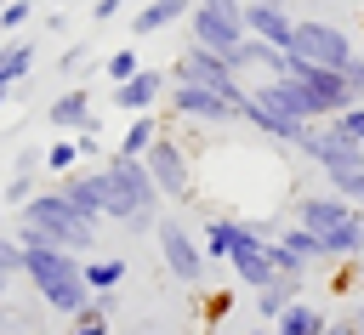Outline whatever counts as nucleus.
Instances as JSON below:
<instances>
[{
    "instance_id": "f257e3e1",
    "label": "nucleus",
    "mask_w": 364,
    "mask_h": 335,
    "mask_svg": "<svg viewBox=\"0 0 364 335\" xmlns=\"http://www.w3.org/2000/svg\"><path fill=\"white\" fill-rule=\"evenodd\" d=\"M23 278L34 284L40 307L57 318H80L91 307V284H85V256L57 250V244H23Z\"/></svg>"
},
{
    "instance_id": "f03ea898",
    "label": "nucleus",
    "mask_w": 364,
    "mask_h": 335,
    "mask_svg": "<svg viewBox=\"0 0 364 335\" xmlns=\"http://www.w3.org/2000/svg\"><path fill=\"white\" fill-rule=\"evenodd\" d=\"M102 216L119 221L125 233H154V227H159L165 193L154 187V176H148L142 159L108 153V165H102Z\"/></svg>"
},
{
    "instance_id": "7ed1b4c3",
    "label": "nucleus",
    "mask_w": 364,
    "mask_h": 335,
    "mask_svg": "<svg viewBox=\"0 0 364 335\" xmlns=\"http://www.w3.org/2000/svg\"><path fill=\"white\" fill-rule=\"evenodd\" d=\"M296 221H301L307 233H318L324 261H358V256H364V210H358L353 199H341L336 187L301 193V199H296Z\"/></svg>"
},
{
    "instance_id": "20e7f679",
    "label": "nucleus",
    "mask_w": 364,
    "mask_h": 335,
    "mask_svg": "<svg viewBox=\"0 0 364 335\" xmlns=\"http://www.w3.org/2000/svg\"><path fill=\"white\" fill-rule=\"evenodd\" d=\"M17 238H23V244H57V250L91 256L97 227H91V221L63 199V187H40V193L17 210Z\"/></svg>"
},
{
    "instance_id": "39448f33",
    "label": "nucleus",
    "mask_w": 364,
    "mask_h": 335,
    "mask_svg": "<svg viewBox=\"0 0 364 335\" xmlns=\"http://www.w3.org/2000/svg\"><path fill=\"white\" fill-rule=\"evenodd\" d=\"M284 79L296 85V102H301V114H307L313 125L353 108V91H347V74H341V68H318V62H296V57H290Z\"/></svg>"
},
{
    "instance_id": "423d86ee",
    "label": "nucleus",
    "mask_w": 364,
    "mask_h": 335,
    "mask_svg": "<svg viewBox=\"0 0 364 335\" xmlns=\"http://www.w3.org/2000/svg\"><path fill=\"white\" fill-rule=\"evenodd\" d=\"M154 244H159V261H165V273H171L182 290H199V284H205V273H210V256H205L199 233H193L182 216H159V227H154Z\"/></svg>"
},
{
    "instance_id": "0eeeda50",
    "label": "nucleus",
    "mask_w": 364,
    "mask_h": 335,
    "mask_svg": "<svg viewBox=\"0 0 364 335\" xmlns=\"http://www.w3.org/2000/svg\"><path fill=\"white\" fill-rule=\"evenodd\" d=\"M188 40L205 45V51L233 57V51L250 40V28H245V0H199V6L188 11Z\"/></svg>"
},
{
    "instance_id": "6e6552de",
    "label": "nucleus",
    "mask_w": 364,
    "mask_h": 335,
    "mask_svg": "<svg viewBox=\"0 0 364 335\" xmlns=\"http://www.w3.org/2000/svg\"><path fill=\"white\" fill-rule=\"evenodd\" d=\"M290 57L296 62H318V68H347L358 57L353 34L341 23H324V17H296V34H290Z\"/></svg>"
},
{
    "instance_id": "1a4fd4ad",
    "label": "nucleus",
    "mask_w": 364,
    "mask_h": 335,
    "mask_svg": "<svg viewBox=\"0 0 364 335\" xmlns=\"http://www.w3.org/2000/svg\"><path fill=\"white\" fill-rule=\"evenodd\" d=\"M171 79H188V85H210V91H222V97H233V102H245L250 97V85L239 79V68L222 57V51H205V45H182V57L171 62Z\"/></svg>"
},
{
    "instance_id": "9d476101",
    "label": "nucleus",
    "mask_w": 364,
    "mask_h": 335,
    "mask_svg": "<svg viewBox=\"0 0 364 335\" xmlns=\"http://www.w3.org/2000/svg\"><path fill=\"white\" fill-rule=\"evenodd\" d=\"M165 102L188 125H233V119H245V102H233V97H222L210 85H188V79H171Z\"/></svg>"
},
{
    "instance_id": "9b49d317",
    "label": "nucleus",
    "mask_w": 364,
    "mask_h": 335,
    "mask_svg": "<svg viewBox=\"0 0 364 335\" xmlns=\"http://www.w3.org/2000/svg\"><path fill=\"white\" fill-rule=\"evenodd\" d=\"M296 153H301V159H313V170H324V176H336V170H364V142L341 136L330 119H324V125H313V131L296 142Z\"/></svg>"
},
{
    "instance_id": "f8f14e48",
    "label": "nucleus",
    "mask_w": 364,
    "mask_h": 335,
    "mask_svg": "<svg viewBox=\"0 0 364 335\" xmlns=\"http://www.w3.org/2000/svg\"><path fill=\"white\" fill-rule=\"evenodd\" d=\"M142 165H148L154 187L165 193V204H182V199L193 193V170H188V153L176 148V136H159V142L142 153Z\"/></svg>"
},
{
    "instance_id": "ddd939ff",
    "label": "nucleus",
    "mask_w": 364,
    "mask_h": 335,
    "mask_svg": "<svg viewBox=\"0 0 364 335\" xmlns=\"http://www.w3.org/2000/svg\"><path fill=\"white\" fill-rule=\"evenodd\" d=\"M46 125H57L63 136L91 131V125H97V97H91V85H63V91L46 102Z\"/></svg>"
},
{
    "instance_id": "4468645a",
    "label": "nucleus",
    "mask_w": 364,
    "mask_h": 335,
    "mask_svg": "<svg viewBox=\"0 0 364 335\" xmlns=\"http://www.w3.org/2000/svg\"><path fill=\"white\" fill-rule=\"evenodd\" d=\"M165 91H171V68H136L125 85H114L108 97H114V108L119 114H154V102H165Z\"/></svg>"
},
{
    "instance_id": "2eb2a0df",
    "label": "nucleus",
    "mask_w": 364,
    "mask_h": 335,
    "mask_svg": "<svg viewBox=\"0 0 364 335\" xmlns=\"http://www.w3.org/2000/svg\"><path fill=\"white\" fill-rule=\"evenodd\" d=\"M245 125H256L267 142H284V148H296L313 125L307 119H296L290 108H279V102H262V97H245Z\"/></svg>"
},
{
    "instance_id": "dca6fc26",
    "label": "nucleus",
    "mask_w": 364,
    "mask_h": 335,
    "mask_svg": "<svg viewBox=\"0 0 364 335\" xmlns=\"http://www.w3.org/2000/svg\"><path fill=\"white\" fill-rule=\"evenodd\" d=\"M233 68H239V79L245 85H256V79H284V68H290V51H279V45H267V40H245L233 57H228Z\"/></svg>"
},
{
    "instance_id": "f3484780",
    "label": "nucleus",
    "mask_w": 364,
    "mask_h": 335,
    "mask_svg": "<svg viewBox=\"0 0 364 335\" xmlns=\"http://www.w3.org/2000/svg\"><path fill=\"white\" fill-rule=\"evenodd\" d=\"M57 187H63V199L97 227L102 221V165L97 170H68V176H57Z\"/></svg>"
},
{
    "instance_id": "a211bd4d",
    "label": "nucleus",
    "mask_w": 364,
    "mask_h": 335,
    "mask_svg": "<svg viewBox=\"0 0 364 335\" xmlns=\"http://www.w3.org/2000/svg\"><path fill=\"white\" fill-rule=\"evenodd\" d=\"M193 6H199V0H142L136 17H131V34H136V40H142V34H165V28L188 23Z\"/></svg>"
},
{
    "instance_id": "6ab92c4d",
    "label": "nucleus",
    "mask_w": 364,
    "mask_h": 335,
    "mask_svg": "<svg viewBox=\"0 0 364 335\" xmlns=\"http://www.w3.org/2000/svg\"><path fill=\"white\" fill-rule=\"evenodd\" d=\"M245 28H250L256 40H267V45H279V51H290L296 17H290L284 6H245Z\"/></svg>"
},
{
    "instance_id": "aec40b11",
    "label": "nucleus",
    "mask_w": 364,
    "mask_h": 335,
    "mask_svg": "<svg viewBox=\"0 0 364 335\" xmlns=\"http://www.w3.org/2000/svg\"><path fill=\"white\" fill-rule=\"evenodd\" d=\"M324 329H330V312H324L318 301H307V295L290 301V307L273 318V335H324Z\"/></svg>"
},
{
    "instance_id": "412c9836",
    "label": "nucleus",
    "mask_w": 364,
    "mask_h": 335,
    "mask_svg": "<svg viewBox=\"0 0 364 335\" xmlns=\"http://www.w3.org/2000/svg\"><path fill=\"white\" fill-rule=\"evenodd\" d=\"M34 34H11L6 45H0V91H11L17 79H28V68H34Z\"/></svg>"
},
{
    "instance_id": "4be33fe9",
    "label": "nucleus",
    "mask_w": 364,
    "mask_h": 335,
    "mask_svg": "<svg viewBox=\"0 0 364 335\" xmlns=\"http://www.w3.org/2000/svg\"><path fill=\"white\" fill-rule=\"evenodd\" d=\"M159 136H165V125H159L154 114H131V125H125V136H119V148H114V153H119V159H142Z\"/></svg>"
},
{
    "instance_id": "5701e85b",
    "label": "nucleus",
    "mask_w": 364,
    "mask_h": 335,
    "mask_svg": "<svg viewBox=\"0 0 364 335\" xmlns=\"http://www.w3.org/2000/svg\"><path fill=\"white\" fill-rule=\"evenodd\" d=\"M290 301H301V278H273L267 290H256V318H262V324H273Z\"/></svg>"
},
{
    "instance_id": "b1692460",
    "label": "nucleus",
    "mask_w": 364,
    "mask_h": 335,
    "mask_svg": "<svg viewBox=\"0 0 364 335\" xmlns=\"http://www.w3.org/2000/svg\"><path fill=\"white\" fill-rule=\"evenodd\" d=\"M279 244L296 256V261H307V267H330L324 261V244H318V233H307L301 221H290V227H279Z\"/></svg>"
},
{
    "instance_id": "393cba45",
    "label": "nucleus",
    "mask_w": 364,
    "mask_h": 335,
    "mask_svg": "<svg viewBox=\"0 0 364 335\" xmlns=\"http://www.w3.org/2000/svg\"><path fill=\"white\" fill-rule=\"evenodd\" d=\"M125 273H131V261H125V256H91V261H85V284H91V295L119 290V284H125Z\"/></svg>"
},
{
    "instance_id": "a878e982",
    "label": "nucleus",
    "mask_w": 364,
    "mask_h": 335,
    "mask_svg": "<svg viewBox=\"0 0 364 335\" xmlns=\"http://www.w3.org/2000/svg\"><path fill=\"white\" fill-rule=\"evenodd\" d=\"M108 312H114V290L91 295V307L80 318H68V335H108Z\"/></svg>"
},
{
    "instance_id": "bb28decb",
    "label": "nucleus",
    "mask_w": 364,
    "mask_h": 335,
    "mask_svg": "<svg viewBox=\"0 0 364 335\" xmlns=\"http://www.w3.org/2000/svg\"><path fill=\"white\" fill-rule=\"evenodd\" d=\"M11 278H23V238L0 233V295L11 290Z\"/></svg>"
},
{
    "instance_id": "cd10ccee",
    "label": "nucleus",
    "mask_w": 364,
    "mask_h": 335,
    "mask_svg": "<svg viewBox=\"0 0 364 335\" xmlns=\"http://www.w3.org/2000/svg\"><path fill=\"white\" fill-rule=\"evenodd\" d=\"M85 159H80V142L74 136H57L51 148H46V170H57V176H68V170H80Z\"/></svg>"
},
{
    "instance_id": "c85d7f7f",
    "label": "nucleus",
    "mask_w": 364,
    "mask_h": 335,
    "mask_svg": "<svg viewBox=\"0 0 364 335\" xmlns=\"http://www.w3.org/2000/svg\"><path fill=\"white\" fill-rule=\"evenodd\" d=\"M34 6H40V0H6V6H0V40L23 34V28H28V17H34Z\"/></svg>"
},
{
    "instance_id": "c756f323",
    "label": "nucleus",
    "mask_w": 364,
    "mask_h": 335,
    "mask_svg": "<svg viewBox=\"0 0 364 335\" xmlns=\"http://www.w3.org/2000/svg\"><path fill=\"white\" fill-rule=\"evenodd\" d=\"M142 68V57H136V45H119V51H108V62H102V74L114 79V85H125L131 74Z\"/></svg>"
},
{
    "instance_id": "7c9ffc66",
    "label": "nucleus",
    "mask_w": 364,
    "mask_h": 335,
    "mask_svg": "<svg viewBox=\"0 0 364 335\" xmlns=\"http://www.w3.org/2000/svg\"><path fill=\"white\" fill-rule=\"evenodd\" d=\"M34 193H40V170H11V182H6V204L23 210Z\"/></svg>"
},
{
    "instance_id": "2f4dec72",
    "label": "nucleus",
    "mask_w": 364,
    "mask_h": 335,
    "mask_svg": "<svg viewBox=\"0 0 364 335\" xmlns=\"http://www.w3.org/2000/svg\"><path fill=\"white\" fill-rule=\"evenodd\" d=\"M324 187H336L341 199H353L364 210V170H336V176H324Z\"/></svg>"
},
{
    "instance_id": "473e14b6",
    "label": "nucleus",
    "mask_w": 364,
    "mask_h": 335,
    "mask_svg": "<svg viewBox=\"0 0 364 335\" xmlns=\"http://www.w3.org/2000/svg\"><path fill=\"white\" fill-rule=\"evenodd\" d=\"M330 125H336L341 136H353V142H364V102H353V108H347V114H336Z\"/></svg>"
},
{
    "instance_id": "72a5a7b5",
    "label": "nucleus",
    "mask_w": 364,
    "mask_h": 335,
    "mask_svg": "<svg viewBox=\"0 0 364 335\" xmlns=\"http://www.w3.org/2000/svg\"><path fill=\"white\" fill-rule=\"evenodd\" d=\"M85 62H91V51H85V40H80V45H68V51L57 57V68H63V74H80Z\"/></svg>"
},
{
    "instance_id": "f704fd0d",
    "label": "nucleus",
    "mask_w": 364,
    "mask_h": 335,
    "mask_svg": "<svg viewBox=\"0 0 364 335\" xmlns=\"http://www.w3.org/2000/svg\"><path fill=\"white\" fill-rule=\"evenodd\" d=\"M341 74H347V91H353V102H364V57H353Z\"/></svg>"
},
{
    "instance_id": "c9c22d12",
    "label": "nucleus",
    "mask_w": 364,
    "mask_h": 335,
    "mask_svg": "<svg viewBox=\"0 0 364 335\" xmlns=\"http://www.w3.org/2000/svg\"><path fill=\"white\" fill-rule=\"evenodd\" d=\"M40 165H46L40 148H17V159H11V170H40Z\"/></svg>"
},
{
    "instance_id": "e433bc0d",
    "label": "nucleus",
    "mask_w": 364,
    "mask_h": 335,
    "mask_svg": "<svg viewBox=\"0 0 364 335\" xmlns=\"http://www.w3.org/2000/svg\"><path fill=\"white\" fill-rule=\"evenodd\" d=\"M74 142H80V159H85V165H91V159H97V153H102V142H97V131H80V136H74Z\"/></svg>"
},
{
    "instance_id": "4c0bfd02",
    "label": "nucleus",
    "mask_w": 364,
    "mask_h": 335,
    "mask_svg": "<svg viewBox=\"0 0 364 335\" xmlns=\"http://www.w3.org/2000/svg\"><path fill=\"white\" fill-rule=\"evenodd\" d=\"M125 11V0H91V17L97 23H108V17H119Z\"/></svg>"
},
{
    "instance_id": "58836bf2",
    "label": "nucleus",
    "mask_w": 364,
    "mask_h": 335,
    "mask_svg": "<svg viewBox=\"0 0 364 335\" xmlns=\"http://www.w3.org/2000/svg\"><path fill=\"white\" fill-rule=\"evenodd\" d=\"M40 28H46V34H63V28H68V17H63V11H46V17H40Z\"/></svg>"
},
{
    "instance_id": "ea45409f",
    "label": "nucleus",
    "mask_w": 364,
    "mask_h": 335,
    "mask_svg": "<svg viewBox=\"0 0 364 335\" xmlns=\"http://www.w3.org/2000/svg\"><path fill=\"white\" fill-rule=\"evenodd\" d=\"M11 329H17V318H11L6 307H0V335H11Z\"/></svg>"
},
{
    "instance_id": "a19ab883",
    "label": "nucleus",
    "mask_w": 364,
    "mask_h": 335,
    "mask_svg": "<svg viewBox=\"0 0 364 335\" xmlns=\"http://www.w3.org/2000/svg\"><path fill=\"white\" fill-rule=\"evenodd\" d=\"M245 335H273V324H256V329H245Z\"/></svg>"
},
{
    "instance_id": "79ce46f5",
    "label": "nucleus",
    "mask_w": 364,
    "mask_h": 335,
    "mask_svg": "<svg viewBox=\"0 0 364 335\" xmlns=\"http://www.w3.org/2000/svg\"><path fill=\"white\" fill-rule=\"evenodd\" d=\"M245 6H284V0H245Z\"/></svg>"
},
{
    "instance_id": "37998d69",
    "label": "nucleus",
    "mask_w": 364,
    "mask_h": 335,
    "mask_svg": "<svg viewBox=\"0 0 364 335\" xmlns=\"http://www.w3.org/2000/svg\"><path fill=\"white\" fill-rule=\"evenodd\" d=\"M0 108H6V91H0Z\"/></svg>"
},
{
    "instance_id": "c03bdc74",
    "label": "nucleus",
    "mask_w": 364,
    "mask_h": 335,
    "mask_svg": "<svg viewBox=\"0 0 364 335\" xmlns=\"http://www.w3.org/2000/svg\"><path fill=\"white\" fill-rule=\"evenodd\" d=\"M63 6H80V0H63Z\"/></svg>"
}]
</instances>
